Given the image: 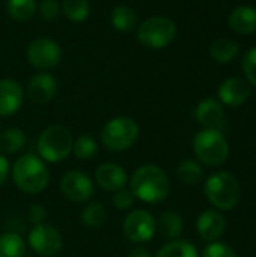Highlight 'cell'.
<instances>
[{"label":"cell","instance_id":"cell-1","mask_svg":"<svg viewBox=\"0 0 256 257\" xmlns=\"http://www.w3.org/2000/svg\"><path fill=\"white\" fill-rule=\"evenodd\" d=\"M128 184L134 197L149 205L161 203L170 194L169 176L161 167L154 164L137 167L128 179Z\"/></svg>","mask_w":256,"mask_h":257},{"label":"cell","instance_id":"cell-2","mask_svg":"<svg viewBox=\"0 0 256 257\" xmlns=\"http://www.w3.org/2000/svg\"><path fill=\"white\" fill-rule=\"evenodd\" d=\"M11 175L17 188L26 194H38L44 191L50 182V172L45 161L35 154L21 155L14 163Z\"/></svg>","mask_w":256,"mask_h":257},{"label":"cell","instance_id":"cell-3","mask_svg":"<svg viewBox=\"0 0 256 257\" xmlns=\"http://www.w3.org/2000/svg\"><path fill=\"white\" fill-rule=\"evenodd\" d=\"M208 202L220 211H232L241 197L240 182L229 172H216L208 176L204 185Z\"/></svg>","mask_w":256,"mask_h":257},{"label":"cell","instance_id":"cell-4","mask_svg":"<svg viewBox=\"0 0 256 257\" xmlns=\"http://www.w3.org/2000/svg\"><path fill=\"white\" fill-rule=\"evenodd\" d=\"M72 145L74 139L68 128L51 125L45 128L38 137V157L45 163H60L71 155Z\"/></svg>","mask_w":256,"mask_h":257},{"label":"cell","instance_id":"cell-5","mask_svg":"<svg viewBox=\"0 0 256 257\" xmlns=\"http://www.w3.org/2000/svg\"><path fill=\"white\" fill-rule=\"evenodd\" d=\"M193 152L201 163L216 167L228 160L229 145L219 130L204 128L193 139Z\"/></svg>","mask_w":256,"mask_h":257},{"label":"cell","instance_id":"cell-6","mask_svg":"<svg viewBox=\"0 0 256 257\" xmlns=\"http://www.w3.org/2000/svg\"><path fill=\"white\" fill-rule=\"evenodd\" d=\"M139 137V125L131 117H115L101 130V143L110 152H122L131 148Z\"/></svg>","mask_w":256,"mask_h":257},{"label":"cell","instance_id":"cell-7","mask_svg":"<svg viewBox=\"0 0 256 257\" xmlns=\"http://www.w3.org/2000/svg\"><path fill=\"white\" fill-rule=\"evenodd\" d=\"M177 36V26L167 17H149L140 23L137 29L139 42L151 50H161L167 47Z\"/></svg>","mask_w":256,"mask_h":257},{"label":"cell","instance_id":"cell-8","mask_svg":"<svg viewBox=\"0 0 256 257\" xmlns=\"http://www.w3.org/2000/svg\"><path fill=\"white\" fill-rule=\"evenodd\" d=\"M122 230L130 242L145 244L157 233V220L149 211L134 209L125 217Z\"/></svg>","mask_w":256,"mask_h":257},{"label":"cell","instance_id":"cell-9","mask_svg":"<svg viewBox=\"0 0 256 257\" xmlns=\"http://www.w3.org/2000/svg\"><path fill=\"white\" fill-rule=\"evenodd\" d=\"M27 242L30 248L41 257L57 256L63 248V239L60 232L47 223H41L33 226L27 236Z\"/></svg>","mask_w":256,"mask_h":257},{"label":"cell","instance_id":"cell-10","mask_svg":"<svg viewBox=\"0 0 256 257\" xmlns=\"http://www.w3.org/2000/svg\"><path fill=\"white\" fill-rule=\"evenodd\" d=\"M26 57L33 68L47 71L59 65L62 59V50L56 41L50 38H38L27 45Z\"/></svg>","mask_w":256,"mask_h":257},{"label":"cell","instance_id":"cell-11","mask_svg":"<svg viewBox=\"0 0 256 257\" xmlns=\"http://www.w3.org/2000/svg\"><path fill=\"white\" fill-rule=\"evenodd\" d=\"M62 194L74 203H84L95 194V185L92 179L81 170H68L60 179Z\"/></svg>","mask_w":256,"mask_h":257},{"label":"cell","instance_id":"cell-12","mask_svg":"<svg viewBox=\"0 0 256 257\" xmlns=\"http://www.w3.org/2000/svg\"><path fill=\"white\" fill-rule=\"evenodd\" d=\"M196 230L205 242H217L226 230V218L216 209H207L198 217Z\"/></svg>","mask_w":256,"mask_h":257},{"label":"cell","instance_id":"cell-13","mask_svg":"<svg viewBox=\"0 0 256 257\" xmlns=\"http://www.w3.org/2000/svg\"><path fill=\"white\" fill-rule=\"evenodd\" d=\"M95 182L97 185L104 190L115 193L118 190H122L128 184V173L127 170L115 163H104L97 167L95 170Z\"/></svg>","mask_w":256,"mask_h":257},{"label":"cell","instance_id":"cell-14","mask_svg":"<svg viewBox=\"0 0 256 257\" xmlns=\"http://www.w3.org/2000/svg\"><path fill=\"white\" fill-rule=\"evenodd\" d=\"M252 95L250 84L246 78L231 77L226 78L219 87V98L222 104L228 107H240L243 105Z\"/></svg>","mask_w":256,"mask_h":257},{"label":"cell","instance_id":"cell-15","mask_svg":"<svg viewBox=\"0 0 256 257\" xmlns=\"http://www.w3.org/2000/svg\"><path fill=\"white\" fill-rule=\"evenodd\" d=\"M57 93V81L51 74L39 72L33 75L27 84V96L33 104H48Z\"/></svg>","mask_w":256,"mask_h":257},{"label":"cell","instance_id":"cell-16","mask_svg":"<svg viewBox=\"0 0 256 257\" xmlns=\"http://www.w3.org/2000/svg\"><path fill=\"white\" fill-rule=\"evenodd\" d=\"M24 90L15 80H0V117L14 116L23 105Z\"/></svg>","mask_w":256,"mask_h":257},{"label":"cell","instance_id":"cell-17","mask_svg":"<svg viewBox=\"0 0 256 257\" xmlns=\"http://www.w3.org/2000/svg\"><path fill=\"white\" fill-rule=\"evenodd\" d=\"M195 119L205 128L217 130L223 122V107L219 101L207 98L198 104L195 110Z\"/></svg>","mask_w":256,"mask_h":257},{"label":"cell","instance_id":"cell-18","mask_svg":"<svg viewBox=\"0 0 256 257\" xmlns=\"http://www.w3.org/2000/svg\"><path fill=\"white\" fill-rule=\"evenodd\" d=\"M229 27L240 35H252L256 32V8L238 6L229 15Z\"/></svg>","mask_w":256,"mask_h":257},{"label":"cell","instance_id":"cell-19","mask_svg":"<svg viewBox=\"0 0 256 257\" xmlns=\"http://www.w3.org/2000/svg\"><path fill=\"white\" fill-rule=\"evenodd\" d=\"M184 229V221L180 214L175 211H164L160 218L157 220V230L158 233L170 241H175L181 236Z\"/></svg>","mask_w":256,"mask_h":257},{"label":"cell","instance_id":"cell-20","mask_svg":"<svg viewBox=\"0 0 256 257\" xmlns=\"http://www.w3.org/2000/svg\"><path fill=\"white\" fill-rule=\"evenodd\" d=\"M240 53V47L235 41L228 38L216 39L210 45V56L219 63H231Z\"/></svg>","mask_w":256,"mask_h":257},{"label":"cell","instance_id":"cell-21","mask_svg":"<svg viewBox=\"0 0 256 257\" xmlns=\"http://www.w3.org/2000/svg\"><path fill=\"white\" fill-rule=\"evenodd\" d=\"M178 179L187 187H198L204 179V169L201 164L192 158L183 160L177 167Z\"/></svg>","mask_w":256,"mask_h":257},{"label":"cell","instance_id":"cell-22","mask_svg":"<svg viewBox=\"0 0 256 257\" xmlns=\"http://www.w3.org/2000/svg\"><path fill=\"white\" fill-rule=\"evenodd\" d=\"M26 145V134L20 128H6L0 133V154L12 155Z\"/></svg>","mask_w":256,"mask_h":257},{"label":"cell","instance_id":"cell-23","mask_svg":"<svg viewBox=\"0 0 256 257\" xmlns=\"http://www.w3.org/2000/svg\"><path fill=\"white\" fill-rule=\"evenodd\" d=\"M112 26L119 32H130L137 24V15L131 6L127 5H118L113 8L110 14Z\"/></svg>","mask_w":256,"mask_h":257},{"label":"cell","instance_id":"cell-24","mask_svg":"<svg viewBox=\"0 0 256 257\" xmlns=\"http://www.w3.org/2000/svg\"><path fill=\"white\" fill-rule=\"evenodd\" d=\"M24 239L14 232H5L0 235V257H24Z\"/></svg>","mask_w":256,"mask_h":257},{"label":"cell","instance_id":"cell-25","mask_svg":"<svg viewBox=\"0 0 256 257\" xmlns=\"http://www.w3.org/2000/svg\"><path fill=\"white\" fill-rule=\"evenodd\" d=\"M155 257H199L196 247L184 239H175L166 244Z\"/></svg>","mask_w":256,"mask_h":257},{"label":"cell","instance_id":"cell-26","mask_svg":"<svg viewBox=\"0 0 256 257\" xmlns=\"http://www.w3.org/2000/svg\"><path fill=\"white\" fill-rule=\"evenodd\" d=\"M8 14L17 21H27L36 12V0H8Z\"/></svg>","mask_w":256,"mask_h":257},{"label":"cell","instance_id":"cell-27","mask_svg":"<svg viewBox=\"0 0 256 257\" xmlns=\"http://www.w3.org/2000/svg\"><path fill=\"white\" fill-rule=\"evenodd\" d=\"M81 223L89 229H100L106 223V209L103 203L92 202L81 211Z\"/></svg>","mask_w":256,"mask_h":257},{"label":"cell","instance_id":"cell-28","mask_svg":"<svg viewBox=\"0 0 256 257\" xmlns=\"http://www.w3.org/2000/svg\"><path fill=\"white\" fill-rule=\"evenodd\" d=\"M62 11L68 20L74 23H81L89 17V2L88 0H63Z\"/></svg>","mask_w":256,"mask_h":257},{"label":"cell","instance_id":"cell-29","mask_svg":"<svg viewBox=\"0 0 256 257\" xmlns=\"http://www.w3.org/2000/svg\"><path fill=\"white\" fill-rule=\"evenodd\" d=\"M97 151H98L97 140L92 136H89V134H81V136H78L74 140L72 152L80 160H89V158H92L97 154Z\"/></svg>","mask_w":256,"mask_h":257},{"label":"cell","instance_id":"cell-30","mask_svg":"<svg viewBox=\"0 0 256 257\" xmlns=\"http://www.w3.org/2000/svg\"><path fill=\"white\" fill-rule=\"evenodd\" d=\"M241 66H243V72L246 75L247 83L256 87V47L246 51L243 62H241Z\"/></svg>","mask_w":256,"mask_h":257},{"label":"cell","instance_id":"cell-31","mask_svg":"<svg viewBox=\"0 0 256 257\" xmlns=\"http://www.w3.org/2000/svg\"><path fill=\"white\" fill-rule=\"evenodd\" d=\"M134 202H136V197H134V194L131 193V190L130 188H122V190H118V191H115V194H113V206L116 208V209H119V211H127V209H130L133 205H134Z\"/></svg>","mask_w":256,"mask_h":257},{"label":"cell","instance_id":"cell-32","mask_svg":"<svg viewBox=\"0 0 256 257\" xmlns=\"http://www.w3.org/2000/svg\"><path fill=\"white\" fill-rule=\"evenodd\" d=\"M201 257H238L237 253L226 244L223 242H210L204 251H202V256Z\"/></svg>","mask_w":256,"mask_h":257},{"label":"cell","instance_id":"cell-33","mask_svg":"<svg viewBox=\"0 0 256 257\" xmlns=\"http://www.w3.org/2000/svg\"><path fill=\"white\" fill-rule=\"evenodd\" d=\"M60 12V6L56 0H42L39 5V14L45 21H53L57 18Z\"/></svg>","mask_w":256,"mask_h":257},{"label":"cell","instance_id":"cell-34","mask_svg":"<svg viewBox=\"0 0 256 257\" xmlns=\"http://www.w3.org/2000/svg\"><path fill=\"white\" fill-rule=\"evenodd\" d=\"M27 218H29V221H30L33 226L41 224V223H44V220L47 218V211H45V208L41 206V205H32L30 209H29V212H27Z\"/></svg>","mask_w":256,"mask_h":257},{"label":"cell","instance_id":"cell-35","mask_svg":"<svg viewBox=\"0 0 256 257\" xmlns=\"http://www.w3.org/2000/svg\"><path fill=\"white\" fill-rule=\"evenodd\" d=\"M9 170H11V166H9L8 158L0 154V187L6 182V178L9 175Z\"/></svg>","mask_w":256,"mask_h":257},{"label":"cell","instance_id":"cell-36","mask_svg":"<svg viewBox=\"0 0 256 257\" xmlns=\"http://www.w3.org/2000/svg\"><path fill=\"white\" fill-rule=\"evenodd\" d=\"M127 257H154V256H152V253H151L146 247H143V245H136L134 248H131V251L128 253V256Z\"/></svg>","mask_w":256,"mask_h":257}]
</instances>
